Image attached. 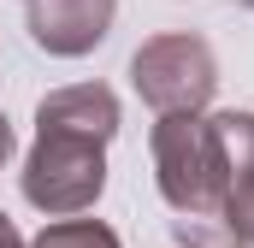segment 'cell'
<instances>
[{
  "label": "cell",
  "instance_id": "obj_1",
  "mask_svg": "<svg viewBox=\"0 0 254 248\" xmlns=\"http://www.w3.org/2000/svg\"><path fill=\"white\" fill-rule=\"evenodd\" d=\"M148 148H154V184H160V195H166L172 213H184L190 225H207V219L225 213V195H231V148H225L219 119L160 113Z\"/></svg>",
  "mask_w": 254,
  "mask_h": 248
},
{
  "label": "cell",
  "instance_id": "obj_2",
  "mask_svg": "<svg viewBox=\"0 0 254 248\" xmlns=\"http://www.w3.org/2000/svg\"><path fill=\"white\" fill-rule=\"evenodd\" d=\"M107 142L113 136L83 130V124L36 119V148L24 160V201L54 219L89 213L107 189Z\"/></svg>",
  "mask_w": 254,
  "mask_h": 248
},
{
  "label": "cell",
  "instance_id": "obj_3",
  "mask_svg": "<svg viewBox=\"0 0 254 248\" xmlns=\"http://www.w3.org/2000/svg\"><path fill=\"white\" fill-rule=\"evenodd\" d=\"M130 83L154 113H201L219 89V60L201 36L172 30V36H154V42L136 48Z\"/></svg>",
  "mask_w": 254,
  "mask_h": 248
},
{
  "label": "cell",
  "instance_id": "obj_4",
  "mask_svg": "<svg viewBox=\"0 0 254 248\" xmlns=\"http://www.w3.org/2000/svg\"><path fill=\"white\" fill-rule=\"evenodd\" d=\"M119 0H30V36L54 60H83L107 42Z\"/></svg>",
  "mask_w": 254,
  "mask_h": 248
},
{
  "label": "cell",
  "instance_id": "obj_5",
  "mask_svg": "<svg viewBox=\"0 0 254 248\" xmlns=\"http://www.w3.org/2000/svg\"><path fill=\"white\" fill-rule=\"evenodd\" d=\"M231 148V195H225V231L237 243H254V113H213Z\"/></svg>",
  "mask_w": 254,
  "mask_h": 248
},
{
  "label": "cell",
  "instance_id": "obj_6",
  "mask_svg": "<svg viewBox=\"0 0 254 248\" xmlns=\"http://www.w3.org/2000/svg\"><path fill=\"white\" fill-rule=\"evenodd\" d=\"M30 248H119V231L101 225V219H77V213H71L60 225H48Z\"/></svg>",
  "mask_w": 254,
  "mask_h": 248
},
{
  "label": "cell",
  "instance_id": "obj_7",
  "mask_svg": "<svg viewBox=\"0 0 254 248\" xmlns=\"http://www.w3.org/2000/svg\"><path fill=\"white\" fill-rule=\"evenodd\" d=\"M0 248H24V237L12 231V219H6V213H0Z\"/></svg>",
  "mask_w": 254,
  "mask_h": 248
},
{
  "label": "cell",
  "instance_id": "obj_8",
  "mask_svg": "<svg viewBox=\"0 0 254 248\" xmlns=\"http://www.w3.org/2000/svg\"><path fill=\"white\" fill-rule=\"evenodd\" d=\"M6 154H12V124H6V113H0V166H6Z\"/></svg>",
  "mask_w": 254,
  "mask_h": 248
},
{
  "label": "cell",
  "instance_id": "obj_9",
  "mask_svg": "<svg viewBox=\"0 0 254 248\" xmlns=\"http://www.w3.org/2000/svg\"><path fill=\"white\" fill-rule=\"evenodd\" d=\"M237 6H254V0H237Z\"/></svg>",
  "mask_w": 254,
  "mask_h": 248
}]
</instances>
